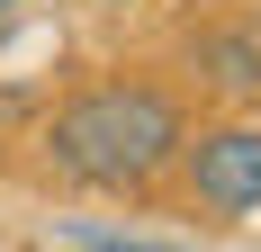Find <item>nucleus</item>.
<instances>
[{
	"label": "nucleus",
	"instance_id": "1",
	"mask_svg": "<svg viewBox=\"0 0 261 252\" xmlns=\"http://www.w3.org/2000/svg\"><path fill=\"white\" fill-rule=\"evenodd\" d=\"M180 135L189 126H180L171 90H153V81H99V90L54 108L45 153L81 189H144V180H162L180 162Z\"/></svg>",
	"mask_w": 261,
	"mask_h": 252
},
{
	"label": "nucleus",
	"instance_id": "2",
	"mask_svg": "<svg viewBox=\"0 0 261 252\" xmlns=\"http://www.w3.org/2000/svg\"><path fill=\"white\" fill-rule=\"evenodd\" d=\"M180 171H189V189H198L216 216L261 207V126H207L198 144L180 135Z\"/></svg>",
	"mask_w": 261,
	"mask_h": 252
},
{
	"label": "nucleus",
	"instance_id": "4",
	"mask_svg": "<svg viewBox=\"0 0 261 252\" xmlns=\"http://www.w3.org/2000/svg\"><path fill=\"white\" fill-rule=\"evenodd\" d=\"M9 18H18V0H0V27H9Z\"/></svg>",
	"mask_w": 261,
	"mask_h": 252
},
{
	"label": "nucleus",
	"instance_id": "3",
	"mask_svg": "<svg viewBox=\"0 0 261 252\" xmlns=\"http://www.w3.org/2000/svg\"><path fill=\"white\" fill-rule=\"evenodd\" d=\"M198 63H207L225 90H261V36H207Z\"/></svg>",
	"mask_w": 261,
	"mask_h": 252
}]
</instances>
